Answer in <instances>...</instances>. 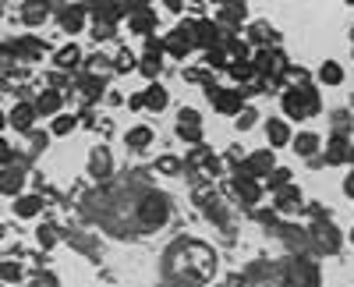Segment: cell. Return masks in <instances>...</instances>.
<instances>
[{
  "instance_id": "obj_16",
  "label": "cell",
  "mask_w": 354,
  "mask_h": 287,
  "mask_svg": "<svg viewBox=\"0 0 354 287\" xmlns=\"http://www.w3.org/2000/svg\"><path fill=\"white\" fill-rule=\"evenodd\" d=\"M245 33H248L245 43L255 46V50H262V46H280V43H277V28H273L270 21H248Z\"/></svg>"
},
{
  "instance_id": "obj_25",
  "label": "cell",
  "mask_w": 354,
  "mask_h": 287,
  "mask_svg": "<svg viewBox=\"0 0 354 287\" xmlns=\"http://www.w3.org/2000/svg\"><path fill=\"white\" fill-rule=\"evenodd\" d=\"M308 85H312V75L305 68H298V64H287L280 71V93L283 89H308Z\"/></svg>"
},
{
  "instance_id": "obj_21",
  "label": "cell",
  "mask_w": 354,
  "mask_h": 287,
  "mask_svg": "<svg viewBox=\"0 0 354 287\" xmlns=\"http://www.w3.org/2000/svg\"><path fill=\"white\" fill-rule=\"evenodd\" d=\"M21 192H25V170L21 167H4L0 170V195L18 198Z\"/></svg>"
},
{
  "instance_id": "obj_35",
  "label": "cell",
  "mask_w": 354,
  "mask_h": 287,
  "mask_svg": "<svg viewBox=\"0 0 354 287\" xmlns=\"http://www.w3.org/2000/svg\"><path fill=\"white\" fill-rule=\"evenodd\" d=\"M227 78H234V82H238V89H241V85H248V82L255 78V68H252V61H234V64H227Z\"/></svg>"
},
{
  "instance_id": "obj_23",
  "label": "cell",
  "mask_w": 354,
  "mask_h": 287,
  "mask_svg": "<svg viewBox=\"0 0 354 287\" xmlns=\"http://www.w3.org/2000/svg\"><path fill=\"white\" fill-rule=\"evenodd\" d=\"M61 103H64V93H53V89H43L39 96H36V118H57V113H61Z\"/></svg>"
},
{
  "instance_id": "obj_19",
  "label": "cell",
  "mask_w": 354,
  "mask_h": 287,
  "mask_svg": "<svg viewBox=\"0 0 354 287\" xmlns=\"http://www.w3.org/2000/svg\"><path fill=\"white\" fill-rule=\"evenodd\" d=\"M266 138H270V149H283V146H290V138H294L290 121H283V118H270V121H266Z\"/></svg>"
},
{
  "instance_id": "obj_6",
  "label": "cell",
  "mask_w": 354,
  "mask_h": 287,
  "mask_svg": "<svg viewBox=\"0 0 354 287\" xmlns=\"http://www.w3.org/2000/svg\"><path fill=\"white\" fill-rule=\"evenodd\" d=\"M177 138L181 142H188V146H198L202 142V113L195 110V107H181L177 110Z\"/></svg>"
},
{
  "instance_id": "obj_47",
  "label": "cell",
  "mask_w": 354,
  "mask_h": 287,
  "mask_svg": "<svg viewBox=\"0 0 354 287\" xmlns=\"http://www.w3.org/2000/svg\"><path fill=\"white\" fill-rule=\"evenodd\" d=\"M113 28H117V25L96 21V25H93V39H100V43H103V39H110V33H113Z\"/></svg>"
},
{
  "instance_id": "obj_40",
  "label": "cell",
  "mask_w": 354,
  "mask_h": 287,
  "mask_svg": "<svg viewBox=\"0 0 354 287\" xmlns=\"http://www.w3.org/2000/svg\"><path fill=\"white\" fill-rule=\"evenodd\" d=\"M205 68L209 71H227V53H223V43L213 46V50H205Z\"/></svg>"
},
{
  "instance_id": "obj_31",
  "label": "cell",
  "mask_w": 354,
  "mask_h": 287,
  "mask_svg": "<svg viewBox=\"0 0 354 287\" xmlns=\"http://www.w3.org/2000/svg\"><path fill=\"white\" fill-rule=\"evenodd\" d=\"M113 61V75H131L135 68H138V57H135V50H128V46H117V53L110 57Z\"/></svg>"
},
{
  "instance_id": "obj_1",
  "label": "cell",
  "mask_w": 354,
  "mask_h": 287,
  "mask_svg": "<svg viewBox=\"0 0 354 287\" xmlns=\"http://www.w3.org/2000/svg\"><path fill=\"white\" fill-rule=\"evenodd\" d=\"M167 270L174 280H181V284H205V280H213L216 273V255L213 248H205L198 241H177L170 252H167Z\"/></svg>"
},
{
  "instance_id": "obj_9",
  "label": "cell",
  "mask_w": 354,
  "mask_h": 287,
  "mask_svg": "<svg viewBox=\"0 0 354 287\" xmlns=\"http://www.w3.org/2000/svg\"><path fill=\"white\" fill-rule=\"evenodd\" d=\"M192 43L198 50H213L223 43V28L213 18H198V21H192Z\"/></svg>"
},
{
  "instance_id": "obj_55",
  "label": "cell",
  "mask_w": 354,
  "mask_h": 287,
  "mask_svg": "<svg viewBox=\"0 0 354 287\" xmlns=\"http://www.w3.org/2000/svg\"><path fill=\"white\" fill-rule=\"evenodd\" d=\"M0 18H4V8H0Z\"/></svg>"
},
{
  "instance_id": "obj_13",
  "label": "cell",
  "mask_w": 354,
  "mask_h": 287,
  "mask_svg": "<svg viewBox=\"0 0 354 287\" xmlns=\"http://www.w3.org/2000/svg\"><path fill=\"white\" fill-rule=\"evenodd\" d=\"M213 107H216V113H227V118H238V113L248 107V100H245V93L238 89V85H234V89H223L216 93V100H213Z\"/></svg>"
},
{
  "instance_id": "obj_37",
  "label": "cell",
  "mask_w": 354,
  "mask_h": 287,
  "mask_svg": "<svg viewBox=\"0 0 354 287\" xmlns=\"http://www.w3.org/2000/svg\"><path fill=\"white\" fill-rule=\"evenodd\" d=\"M290 178H294V174H290V167H273V174L262 181V188H270V192H283L287 185H294Z\"/></svg>"
},
{
  "instance_id": "obj_41",
  "label": "cell",
  "mask_w": 354,
  "mask_h": 287,
  "mask_svg": "<svg viewBox=\"0 0 354 287\" xmlns=\"http://www.w3.org/2000/svg\"><path fill=\"white\" fill-rule=\"evenodd\" d=\"M57 241H61V231H57V227H50V223H46V227H39V231H36V245H39L43 252H46V248H53Z\"/></svg>"
},
{
  "instance_id": "obj_24",
  "label": "cell",
  "mask_w": 354,
  "mask_h": 287,
  "mask_svg": "<svg viewBox=\"0 0 354 287\" xmlns=\"http://www.w3.org/2000/svg\"><path fill=\"white\" fill-rule=\"evenodd\" d=\"M11 210H15L18 220H32V216L43 213V195H36V192H28V195H25V192H21V195L15 198V206H11Z\"/></svg>"
},
{
  "instance_id": "obj_12",
  "label": "cell",
  "mask_w": 354,
  "mask_h": 287,
  "mask_svg": "<svg viewBox=\"0 0 354 287\" xmlns=\"http://www.w3.org/2000/svg\"><path fill=\"white\" fill-rule=\"evenodd\" d=\"M8 124L15 128V131H21L25 138L36 131V107L28 103V100H21V103H15L11 107V113H8Z\"/></svg>"
},
{
  "instance_id": "obj_30",
  "label": "cell",
  "mask_w": 354,
  "mask_h": 287,
  "mask_svg": "<svg viewBox=\"0 0 354 287\" xmlns=\"http://www.w3.org/2000/svg\"><path fill=\"white\" fill-rule=\"evenodd\" d=\"M85 75H88V78L106 82V78L113 75V61H110V57H103V53H93V57L85 61Z\"/></svg>"
},
{
  "instance_id": "obj_14",
  "label": "cell",
  "mask_w": 354,
  "mask_h": 287,
  "mask_svg": "<svg viewBox=\"0 0 354 287\" xmlns=\"http://www.w3.org/2000/svg\"><path fill=\"white\" fill-rule=\"evenodd\" d=\"M53 64H57V71H61V75L78 71V68L85 64L82 46H78V43H64V46H57V50H53Z\"/></svg>"
},
{
  "instance_id": "obj_29",
  "label": "cell",
  "mask_w": 354,
  "mask_h": 287,
  "mask_svg": "<svg viewBox=\"0 0 354 287\" xmlns=\"http://www.w3.org/2000/svg\"><path fill=\"white\" fill-rule=\"evenodd\" d=\"M142 96H145V110H167V103H170V93L163 89V85L160 82H149V85H145V89H142Z\"/></svg>"
},
{
  "instance_id": "obj_2",
  "label": "cell",
  "mask_w": 354,
  "mask_h": 287,
  "mask_svg": "<svg viewBox=\"0 0 354 287\" xmlns=\"http://www.w3.org/2000/svg\"><path fill=\"white\" fill-rule=\"evenodd\" d=\"M280 107H283L280 118H287V121H312L322 110V96L315 93V85H308V89H283Z\"/></svg>"
},
{
  "instance_id": "obj_54",
  "label": "cell",
  "mask_w": 354,
  "mask_h": 287,
  "mask_svg": "<svg viewBox=\"0 0 354 287\" xmlns=\"http://www.w3.org/2000/svg\"><path fill=\"white\" fill-rule=\"evenodd\" d=\"M351 245H354V227H351Z\"/></svg>"
},
{
  "instance_id": "obj_50",
  "label": "cell",
  "mask_w": 354,
  "mask_h": 287,
  "mask_svg": "<svg viewBox=\"0 0 354 287\" xmlns=\"http://www.w3.org/2000/svg\"><path fill=\"white\" fill-rule=\"evenodd\" d=\"M344 192H347V195L354 198V167H351V174L344 178Z\"/></svg>"
},
{
  "instance_id": "obj_38",
  "label": "cell",
  "mask_w": 354,
  "mask_h": 287,
  "mask_svg": "<svg viewBox=\"0 0 354 287\" xmlns=\"http://www.w3.org/2000/svg\"><path fill=\"white\" fill-rule=\"evenodd\" d=\"M25 277V266L18 259H4L0 263V284H18Z\"/></svg>"
},
{
  "instance_id": "obj_51",
  "label": "cell",
  "mask_w": 354,
  "mask_h": 287,
  "mask_svg": "<svg viewBox=\"0 0 354 287\" xmlns=\"http://www.w3.org/2000/svg\"><path fill=\"white\" fill-rule=\"evenodd\" d=\"M106 103H110V107H121V103H124V96L113 89V93H106Z\"/></svg>"
},
{
  "instance_id": "obj_7",
  "label": "cell",
  "mask_w": 354,
  "mask_h": 287,
  "mask_svg": "<svg viewBox=\"0 0 354 287\" xmlns=\"http://www.w3.org/2000/svg\"><path fill=\"white\" fill-rule=\"evenodd\" d=\"M230 192L238 195V203H241V206H259V198H262V181L248 178L245 170L234 167V174H230Z\"/></svg>"
},
{
  "instance_id": "obj_34",
  "label": "cell",
  "mask_w": 354,
  "mask_h": 287,
  "mask_svg": "<svg viewBox=\"0 0 354 287\" xmlns=\"http://www.w3.org/2000/svg\"><path fill=\"white\" fill-rule=\"evenodd\" d=\"M78 128V118H75V113H57V118L50 121V135H57V138H64V135H71Z\"/></svg>"
},
{
  "instance_id": "obj_53",
  "label": "cell",
  "mask_w": 354,
  "mask_h": 287,
  "mask_svg": "<svg viewBox=\"0 0 354 287\" xmlns=\"http://www.w3.org/2000/svg\"><path fill=\"white\" fill-rule=\"evenodd\" d=\"M11 231H8V223H0V238H8Z\"/></svg>"
},
{
  "instance_id": "obj_18",
  "label": "cell",
  "mask_w": 354,
  "mask_h": 287,
  "mask_svg": "<svg viewBox=\"0 0 354 287\" xmlns=\"http://www.w3.org/2000/svg\"><path fill=\"white\" fill-rule=\"evenodd\" d=\"M312 245H315L319 252H337V248H340V234L330 227V220L312 223Z\"/></svg>"
},
{
  "instance_id": "obj_20",
  "label": "cell",
  "mask_w": 354,
  "mask_h": 287,
  "mask_svg": "<svg viewBox=\"0 0 354 287\" xmlns=\"http://www.w3.org/2000/svg\"><path fill=\"white\" fill-rule=\"evenodd\" d=\"M15 53H18V64H36V61H43V57H46V46L36 36H25V39L15 43Z\"/></svg>"
},
{
  "instance_id": "obj_10",
  "label": "cell",
  "mask_w": 354,
  "mask_h": 287,
  "mask_svg": "<svg viewBox=\"0 0 354 287\" xmlns=\"http://www.w3.org/2000/svg\"><path fill=\"white\" fill-rule=\"evenodd\" d=\"M273 167H277V160H273V149H259V153H248L241 163H238V170H245L248 178H270L273 174Z\"/></svg>"
},
{
  "instance_id": "obj_56",
  "label": "cell",
  "mask_w": 354,
  "mask_h": 287,
  "mask_svg": "<svg viewBox=\"0 0 354 287\" xmlns=\"http://www.w3.org/2000/svg\"><path fill=\"white\" fill-rule=\"evenodd\" d=\"M351 57H354V46H351Z\"/></svg>"
},
{
  "instance_id": "obj_48",
  "label": "cell",
  "mask_w": 354,
  "mask_h": 287,
  "mask_svg": "<svg viewBox=\"0 0 354 287\" xmlns=\"http://www.w3.org/2000/svg\"><path fill=\"white\" fill-rule=\"evenodd\" d=\"M128 107H131V110H145V96H142V93H131V96H128Z\"/></svg>"
},
{
  "instance_id": "obj_17",
  "label": "cell",
  "mask_w": 354,
  "mask_h": 287,
  "mask_svg": "<svg viewBox=\"0 0 354 287\" xmlns=\"http://www.w3.org/2000/svg\"><path fill=\"white\" fill-rule=\"evenodd\" d=\"M290 149L298 153V156H305V160H312L315 153H322V138H319L312 128H305V131H294V138H290Z\"/></svg>"
},
{
  "instance_id": "obj_28",
  "label": "cell",
  "mask_w": 354,
  "mask_h": 287,
  "mask_svg": "<svg viewBox=\"0 0 354 287\" xmlns=\"http://www.w3.org/2000/svg\"><path fill=\"white\" fill-rule=\"evenodd\" d=\"M223 53H227V64L234 61H252V46L241 36H223Z\"/></svg>"
},
{
  "instance_id": "obj_5",
  "label": "cell",
  "mask_w": 354,
  "mask_h": 287,
  "mask_svg": "<svg viewBox=\"0 0 354 287\" xmlns=\"http://www.w3.org/2000/svg\"><path fill=\"white\" fill-rule=\"evenodd\" d=\"M192 50H195V43H192V18H188L163 39V53L174 57V61H185V57H192Z\"/></svg>"
},
{
  "instance_id": "obj_3",
  "label": "cell",
  "mask_w": 354,
  "mask_h": 287,
  "mask_svg": "<svg viewBox=\"0 0 354 287\" xmlns=\"http://www.w3.org/2000/svg\"><path fill=\"white\" fill-rule=\"evenodd\" d=\"M185 167H192L202 181H216V178H220V156H216L209 146H205V142H198V146L188 149Z\"/></svg>"
},
{
  "instance_id": "obj_36",
  "label": "cell",
  "mask_w": 354,
  "mask_h": 287,
  "mask_svg": "<svg viewBox=\"0 0 354 287\" xmlns=\"http://www.w3.org/2000/svg\"><path fill=\"white\" fill-rule=\"evenodd\" d=\"M50 15H53V4H25L21 21H25V25H43Z\"/></svg>"
},
{
  "instance_id": "obj_42",
  "label": "cell",
  "mask_w": 354,
  "mask_h": 287,
  "mask_svg": "<svg viewBox=\"0 0 354 287\" xmlns=\"http://www.w3.org/2000/svg\"><path fill=\"white\" fill-rule=\"evenodd\" d=\"M156 170H160V174H181L185 160H181V156H160V160H156Z\"/></svg>"
},
{
  "instance_id": "obj_49",
  "label": "cell",
  "mask_w": 354,
  "mask_h": 287,
  "mask_svg": "<svg viewBox=\"0 0 354 287\" xmlns=\"http://www.w3.org/2000/svg\"><path fill=\"white\" fill-rule=\"evenodd\" d=\"M170 15H185V0H167V4H163Z\"/></svg>"
},
{
  "instance_id": "obj_46",
  "label": "cell",
  "mask_w": 354,
  "mask_h": 287,
  "mask_svg": "<svg viewBox=\"0 0 354 287\" xmlns=\"http://www.w3.org/2000/svg\"><path fill=\"white\" fill-rule=\"evenodd\" d=\"M11 163H15V149L8 146L4 138H0V170H4V167H11Z\"/></svg>"
},
{
  "instance_id": "obj_43",
  "label": "cell",
  "mask_w": 354,
  "mask_h": 287,
  "mask_svg": "<svg viewBox=\"0 0 354 287\" xmlns=\"http://www.w3.org/2000/svg\"><path fill=\"white\" fill-rule=\"evenodd\" d=\"M255 121H262V118H259V110H255V107H245V110L238 113V121H234V124H238V131H252Z\"/></svg>"
},
{
  "instance_id": "obj_27",
  "label": "cell",
  "mask_w": 354,
  "mask_h": 287,
  "mask_svg": "<svg viewBox=\"0 0 354 287\" xmlns=\"http://www.w3.org/2000/svg\"><path fill=\"white\" fill-rule=\"evenodd\" d=\"M305 206V198H301V192L294 188V185H287L283 192H277V203H273V210L283 216V213H294V210H301Z\"/></svg>"
},
{
  "instance_id": "obj_8",
  "label": "cell",
  "mask_w": 354,
  "mask_h": 287,
  "mask_svg": "<svg viewBox=\"0 0 354 287\" xmlns=\"http://www.w3.org/2000/svg\"><path fill=\"white\" fill-rule=\"evenodd\" d=\"M128 28L135 36H156V11L149 4H128Z\"/></svg>"
},
{
  "instance_id": "obj_11",
  "label": "cell",
  "mask_w": 354,
  "mask_h": 287,
  "mask_svg": "<svg viewBox=\"0 0 354 287\" xmlns=\"http://www.w3.org/2000/svg\"><path fill=\"white\" fill-rule=\"evenodd\" d=\"M85 4H61L57 8V25L64 28L68 36H78V33H85Z\"/></svg>"
},
{
  "instance_id": "obj_52",
  "label": "cell",
  "mask_w": 354,
  "mask_h": 287,
  "mask_svg": "<svg viewBox=\"0 0 354 287\" xmlns=\"http://www.w3.org/2000/svg\"><path fill=\"white\" fill-rule=\"evenodd\" d=\"M4 124H8V113H4V110H0V131H4Z\"/></svg>"
},
{
  "instance_id": "obj_33",
  "label": "cell",
  "mask_w": 354,
  "mask_h": 287,
  "mask_svg": "<svg viewBox=\"0 0 354 287\" xmlns=\"http://www.w3.org/2000/svg\"><path fill=\"white\" fill-rule=\"evenodd\" d=\"M319 85H330V89L344 85V68H340L337 61H322V64H319Z\"/></svg>"
},
{
  "instance_id": "obj_22",
  "label": "cell",
  "mask_w": 354,
  "mask_h": 287,
  "mask_svg": "<svg viewBox=\"0 0 354 287\" xmlns=\"http://www.w3.org/2000/svg\"><path fill=\"white\" fill-rule=\"evenodd\" d=\"M88 174L93 178H110L113 174V153L106 146H96L88 153Z\"/></svg>"
},
{
  "instance_id": "obj_4",
  "label": "cell",
  "mask_w": 354,
  "mask_h": 287,
  "mask_svg": "<svg viewBox=\"0 0 354 287\" xmlns=\"http://www.w3.org/2000/svg\"><path fill=\"white\" fill-rule=\"evenodd\" d=\"M167 216H170V206H167V198H163L160 192H149V195L138 203V223L149 227V231H153V227H163Z\"/></svg>"
},
{
  "instance_id": "obj_39",
  "label": "cell",
  "mask_w": 354,
  "mask_h": 287,
  "mask_svg": "<svg viewBox=\"0 0 354 287\" xmlns=\"http://www.w3.org/2000/svg\"><path fill=\"white\" fill-rule=\"evenodd\" d=\"M138 71L149 78V82H156L160 71H163V57H138Z\"/></svg>"
},
{
  "instance_id": "obj_45",
  "label": "cell",
  "mask_w": 354,
  "mask_h": 287,
  "mask_svg": "<svg viewBox=\"0 0 354 287\" xmlns=\"http://www.w3.org/2000/svg\"><path fill=\"white\" fill-rule=\"evenodd\" d=\"M333 128H337V135L347 138V131H351V113H347V110H337V113H333Z\"/></svg>"
},
{
  "instance_id": "obj_44",
  "label": "cell",
  "mask_w": 354,
  "mask_h": 287,
  "mask_svg": "<svg viewBox=\"0 0 354 287\" xmlns=\"http://www.w3.org/2000/svg\"><path fill=\"white\" fill-rule=\"evenodd\" d=\"M32 287H61V280H57V273H50V270H36Z\"/></svg>"
},
{
  "instance_id": "obj_15",
  "label": "cell",
  "mask_w": 354,
  "mask_h": 287,
  "mask_svg": "<svg viewBox=\"0 0 354 287\" xmlns=\"http://www.w3.org/2000/svg\"><path fill=\"white\" fill-rule=\"evenodd\" d=\"M322 160L333 163V167H340V163H351V167H354V142L344 138V135H333L330 146H326V153H322Z\"/></svg>"
},
{
  "instance_id": "obj_26",
  "label": "cell",
  "mask_w": 354,
  "mask_h": 287,
  "mask_svg": "<svg viewBox=\"0 0 354 287\" xmlns=\"http://www.w3.org/2000/svg\"><path fill=\"white\" fill-rule=\"evenodd\" d=\"M153 138H156V131H153L149 124H135V128L124 135V146L135 149V153H142V149H149V146H153Z\"/></svg>"
},
{
  "instance_id": "obj_32",
  "label": "cell",
  "mask_w": 354,
  "mask_h": 287,
  "mask_svg": "<svg viewBox=\"0 0 354 287\" xmlns=\"http://www.w3.org/2000/svg\"><path fill=\"white\" fill-rule=\"evenodd\" d=\"M78 93H82V100H85V103H96V100H100V96L106 93V82L82 75V78H78Z\"/></svg>"
}]
</instances>
